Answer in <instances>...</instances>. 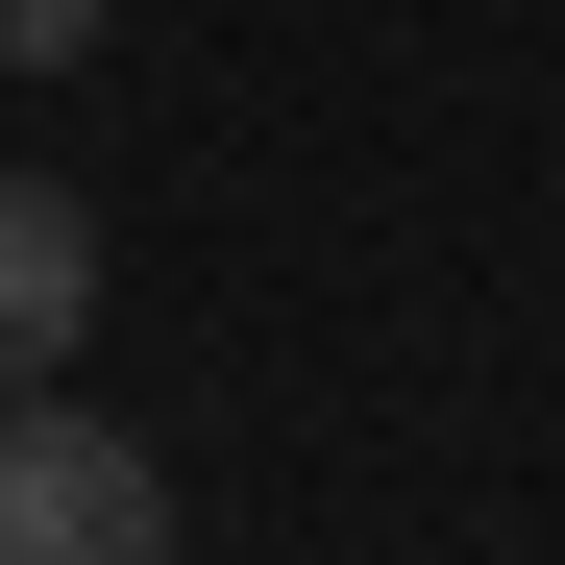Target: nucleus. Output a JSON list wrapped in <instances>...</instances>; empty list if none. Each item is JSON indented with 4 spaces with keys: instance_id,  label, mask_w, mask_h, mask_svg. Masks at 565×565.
I'll return each mask as SVG.
<instances>
[{
    "instance_id": "1",
    "label": "nucleus",
    "mask_w": 565,
    "mask_h": 565,
    "mask_svg": "<svg viewBox=\"0 0 565 565\" xmlns=\"http://www.w3.org/2000/svg\"><path fill=\"white\" fill-rule=\"evenodd\" d=\"M0 565H172V467L74 394H0Z\"/></svg>"
},
{
    "instance_id": "3",
    "label": "nucleus",
    "mask_w": 565,
    "mask_h": 565,
    "mask_svg": "<svg viewBox=\"0 0 565 565\" xmlns=\"http://www.w3.org/2000/svg\"><path fill=\"white\" fill-rule=\"evenodd\" d=\"M99 50V0H0V74H74Z\"/></svg>"
},
{
    "instance_id": "2",
    "label": "nucleus",
    "mask_w": 565,
    "mask_h": 565,
    "mask_svg": "<svg viewBox=\"0 0 565 565\" xmlns=\"http://www.w3.org/2000/svg\"><path fill=\"white\" fill-rule=\"evenodd\" d=\"M74 344H99V198L74 172H0V394H50Z\"/></svg>"
}]
</instances>
